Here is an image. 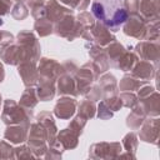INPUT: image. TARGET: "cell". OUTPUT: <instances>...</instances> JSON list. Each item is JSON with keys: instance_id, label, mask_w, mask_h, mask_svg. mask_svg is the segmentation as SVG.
Here are the masks:
<instances>
[{"instance_id": "cell-43", "label": "cell", "mask_w": 160, "mask_h": 160, "mask_svg": "<svg viewBox=\"0 0 160 160\" xmlns=\"http://www.w3.org/2000/svg\"><path fill=\"white\" fill-rule=\"evenodd\" d=\"M119 98H120V100L122 102V106H125L128 109H132L138 104V98L131 91H121Z\"/></svg>"}, {"instance_id": "cell-30", "label": "cell", "mask_w": 160, "mask_h": 160, "mask_svg": "<svg viewBox=\"0 0 160 160\" xmlns=\"http://www.w3.org/2000/svg\"><path fill=\"white\" fill-rule=\"evenodd\" d=\"M38 102H39V99H38V96H36V90H35L32 86L26 88V89L24 90V92H22L21 96H20V101H19V104H20L22 108L30 109V110H32V109L38 105Z\"/></svg>"}, {"instance_id": "cell-33", "label": "cell", "mask_w": 160, "mask_h": 160, "mask_svg": "<svg viewBox=\"0 0 160 160\" xmlns=\"http://www.w3.org/2000/svg\"><path fill=\"white\" fill-rule=\"evenodd\" d=\"M76 111H78V115L82 116L86 120H90L96 114V104L94 101H91V100L85 99V100H82V101H80L78 104Z\"/></svg>"}, {"instance_id": "cell-26", "label": "cell", "mask_w": 160, "mask_h": 160, "mask_svg": "<svg viewBox=\"0 0 160 160\" xmlns=\"http://www.w3.org/2000/svg\"><path fill=\"white\" fill-rule=\"evenodd\" d=\"M79 138H80V135L76 134L74 130H71L69 126L58 131V134H56V140L61 144V146L65 150L75 149L79 144Z\"/></svg>"}, {"instance_id": "cell-53", "label": "cell", "mask_w": 160, "mask_h": 160, "mask_svg": "<svg viewBox=\"0 0 160 160\" xmlns=\"http://www.w3.org/2000/svg\"><path fill=\"white\" fill-rule=\"evenodd\" d=\"M1 25H4V21H2V19H0V26Z\"/></svg>"}, {"instance_id": "cell-16", "label": "cell", "mask_w": 160, "mask_h": 160, "mask_svg": "<svg viewBox=\"0 0 160 160\" xmlns=\"http://www.w3.org/2000/svg\"><path fill=\"white\" fill-rule=\"evenodd\" d=\"M138 15L146 22L160 20V0H139Z\"/></svg>"}, {"instance_id": "cell-2", "label": "cell", "mask_w": 160, "mask_h": 160, "mask_svg": "<svg viewBox=\"0 0 160 160\" xmlns=\"http://www.w3.org/2000/svg\"><path fill=\"white\" fill-rule=\"evenodd\" d=\"M1 120L5 125L30 124L32 120V110L22 108L12 99H6L2 105Z\"/></svg>"}, {"instance_id": "cell-22", "label": "cell", "mask_w": 160, "mask_h": 160, "mask_svg": "<svg viewBox=\"0 0 160 160\" xmlns=\"http://www.w3.org/2000/svg\"><path fill=\"white\" fill-rule=\"evenodd\" d=\"M35 121H38L40 125H42L48 134V145H51L56 141V134H58V126L55 124L54 116L50 111H41L38 114Z\"/></svg>"}, {"instance_id": "cell-18", "label": "cell", "mask_w": 160, "mask_h": 160, "mask_svg": "<svg viewBox=\"0 0 160 160\" xmlns=\"http://www.w3.org/2000/svg\"><path fill=\"white\" fill-rule=\"evenodd\" d=\"M18 74L20 75L21 81L26 88L35 86L39 79L38 64L32 61H22L18 65Z\"/></svg>"}, {"instance_id": "cell-34", "label": "cell", "mask_w": 160, "mask_h": 160, "mask_svg": "<svg viewBox=\"0 0 160 160\" xmlns=\"http://www.w3.org/2000/svg\"><path fill=\"white\" fill-rule=\"evenodd\" d=\"M121 146H122L124 151L130 152L132 155H136V150H138V146H139V138H138V135L134 131L128 132L122 138V140H121Z\"/></svg>"}, {"instance_id": "cell-20", "label": "cell", "mask_w": 160, "mask_h": 160, "mask_svg": "<svg viewBox=\"0 0 160 160\" xmlns=\"http://www.w3.org/2000/svg\"><path fill=\"white\" fill-rule=\"evenodd\" d=\"M35 86H36L35 88L36 96L40 101H50L56 95V81L55 80L39 76Z\"/></svg>"}, {"instance_id": "cell-7", "label": "cell", "mask_w": 160, "mask_h": 160, "mask_svg": "<svg viewBox=\"0 0 160 160\" xmlns=\"http://www.w3.org/2000/svg\"><path fill=\"white\" fill-rule=\"evenodd\" d=\"M81 38H84L89 42H94L101 48H105L106 45H109L110 42L116 40L115 35L99 21H95V24L91 28L86 29L82 32Z\"/></svg>"}, {"instance_id": "cell-42", "label": "cell", "mask_w": 160, "mask_h": 160, "mask_svg": "<svg viewBox=\"0 0 160 160\" xmlns=\"http://www.w3.org/2000/svg\"><path fill=\"white\" fill-rule=\"evenodd\" d=\"M14 159H35V156L28 145L19 144V146L14 148Z\"/></svg>"}, {"instance_id": "cell-37", "label": "cell", "mask_w": 160, "mask_h": 160, "mask_svg": "<svg viewBox=\"0 0 160 160\" xmlns=\"http://www.w3.org/2000/svg\"><path fill=\"white\" fill-rule=\"evenodd\" d=\"M64 151H65V149L56 140L54 144L48 145V150H46V152L44 155V159H46V160H58V159H61Z\"/></svg>"}, {"instance_id": "cell-3", "label": "cell", "mask_w": 160, "mask_h": 160, "mask_svg": "<svg viewBox=\"0 0 160 160\" xmlns=\"http://www.w3.org/2000/svg\"><path fill=\"white\" fill-rule=\"evenodd\" d=\"M100 71L96 68V65L92 61H88L82 64L80 68L76 69L74 72V80L76 86V92L79 95H85L86 91L90 89V86L94 84L95 80L100 76Z\"/></svg>"}, {"instance_id": "cell-4", "label": "cell", "mask_w": 160, "mask_h": 160, "mask_svg": "<svg viewBox=\"0 0 160 160\" xmlns=\"http://www.w3.org/2000/svg\"><path fill=\"white\" fill-rule=\"evenodd\" d=\"M26 142H28L26 145L32 151L35 159L44 158L48 150V134H46L45 128L40 125L38 121L30 122Z\"/></svg>"}, {"instance_id": "cell-13", "label": "cell", "mask_w": 160, "mask_h": 160, "mask_svg": "<svg viewBox=\"0 0 160 160\" xmlns=\"http://www.w3.org/2000/svg\"><path fill=\"white\" fill-rule=\"evenodd\" d=\"M38 72L40 78H46L56 81L58 78L64 74V68L62 64L58 62L55 59L40 58V60L38 61Z\"/></svg>"}, {"instance_id": "cell-38", "label": "cell", "mask_w": 160, "mask_h": 160, "mask_svg": "<svg viewBox=\"0 0 160 160\" xmlns=\"http://www.w3.org/2000/svg\"><path fill=\"white\" fill-rule=\"evenodd\" d=\"M11 16L18 21H21V20L26 19L29 16V9H28L26 4L25 2H16L15 5H12Z\"/></svg>"}, {"instance_id": "cell-17", "label": "cell", "mask_w": 160, "mask_h": 160, "mask_svg": "<svg viewBox=\"0 0 160 160\" xmlns=\"http://www.w3.org/2000/svg\"><path fill=\"white\" fill-rule=\"evenodd\" d=\"M85 48L88 49V54L91 59V61L96 65V68L99 69L100 74H104L109 70L110 68V64H109V60H108V56H106V52H105V49L94 44V42H88L85 45Z\"/></svg>"}, {"instance_id": "cell-32", "label": "cell", "mask_w": 160, "mask_h": 160, "mask_svg": "<svg viewBox=\"0 0 160 160\" xmlns=\"http://www.w3.org/2000/svg\"><path fill=\"white\" fill-rule=\"evenodd\" d=\"M139 60V58H138V55L135 54V52H132V51H125L124 54H122V56L119 59V61H118V64H116V69H120L121 71H124V72H129L131 69H132V66L135 65V62Z\"/></svg>"}, {"instance_id": "cell-8", "label": "cell", "mask_w": 160, "mask_h": 160, "mask_svg": "<svg viewBox=\"0 0 160 160\" xmlns=\"http://www.w3.org/2000/svg\"><path fill=\"white\" fill-rule=\"evenodd\" d=\"M122 151L121 142L119 141H100L95 142L89 148V158L90 159H118L119 154Z\"/></svg>"}, {"instance_id": "cell-31", "label": "cell", "mask_w": 160, "mask_h": 160, "mask_svg": "<svg viewBox=\"0 0 160 160\" xmlns=\"http://www.w3.org/2000/svg\"><path fill=\"white\" fill-rule=\"evenodd\" d=\"M46 1L45 0H26V6L30 10L31 16L36 19L46 18Z\"/></svg>"}, {"instance_id": "cell-40", "label": "cell", "mask_w": 160, "mask_h": 160, "mask_svg": "<svg viewBox=\"0 0 160 160\" xmlns=\"http://www.w3.org/2000/svg\"><path fill=\"white\" fill-rule=\"evenodd\" d=\"M84 96H85V99L91 100V101H94V102L100 101V100L104 99V94H102V90H101V88L99 86V84H92Z\"/></svg>"}, {"instance_id": "cell-29", "label": "cell", "mask_w": 160, "mask_h": 160, "mask_svg": "<svg viewBox=\"0 0 160 160\" xmlns=\"http://www.w3.org/2000/svg\"><path fill=\"white\" fill-rule=\"evenodd\" d=\"M145 84H148V81L139 80L138 78H135L131 74H125L121 78L120 82L118 84V89H119V91H131V92H134L140 86H142Z\"/></svg>"}, {"instance_id": "cell-6", "label": "cell", "mask_w": 160, "mask_h": 160, "mask_svg": "<svg viewBox=\"0 0 160 160\" xmlns=\"http://www.w3.org/2000/svg\"><path fill=\"white\" fill-rule=\"evenodd\" d=\"M15 41L22 48L25 54V61L36 62L41 58V48L36 35L30 30H21L15 38Z\"/></svg>"}, {"instance_id": "cell-49", "label": "cell", "mask_w": 160, "mask_h": 160, "mask_svg": "<svg viewBox=\"0 0 160 160\" xmlns=\"http://www.w3.org/2000/svg\"><path fill=\"white\" fill-rule=\"evenodd\" d=\"M14 41H15V36L11 32L5 31V30H0V46L14 42Z\"/></svg>"}, {"instance_id": "cell-47", "label": "cell", "mask_w": 160, "mask_h": 160, "mask_svg": "<svg viewBox=\"0 0 160 160\" xmlns=\"http://www.w3.org/2000/svg\"><path fill=\"white\" fill-rule=\"evenodd\" d=\"M124 9L126 10L128 15H135L138 14V6H139V0H122Z\"/></svg>"}, {"instance_id": "cell-23", "label": "cell", "mask_w": 160, "mask_h": 160, "mask_svg": "<svg viewBox=\"0 0 160 160\" xmlns=\"http://www.w3.org/2000/svg\"><path fill=\"white\" fill-rule=\"evenodd\" d=\"M56 94L59 96H72L76 98V86H75V80L74 75L64 72L60 75L56 80Z\"/></svg>"}, {"instance_id": "cell-45", "label": "cell", "mask_w": 160, "mask_h": 160, "mask_svg": "<svg viewBox=\"0 0 160 160\" xmlns=\"http://www.w3.org/2000/svg\"><path fill=\"white\" fill-rule=\"evenodd\" d=\"M102 100H104V102L106 104V106H108L112 112L119 111V110L122 108V102H121V100H120L119 95L108 96V98H104Z\"/></svg>"}, {"instance_id": "cell-54", "label": "cell", "mask_w": 160, "mask_h": 160, "mask_svg": "<svg viewBox=\"0 0 160 160\" xmlns=\"http://www.w3.org/2000/svg\"><path fill=\"white\" fill-rule=\"evenodd\" d=\"M1 100H2V99H1V94H0V108H1Z\"/></svg>"}, {"instance_id": "cell-10", "label": "cell", "mask_w": 160, "mask_h": 160, "mask_svg": "<svg viewBox=\"0 0 160 160\" xmlns=\"http://www.w3.org/2000/svg\"><path fill=\"white\" fill-rule=\"evenodd\" d=\"M135 54L141 60L150 61L155 66H158L160 60V44L159 41L141 40L135 45Z\"/></svg>"}, {"instance_id": "cell-9", "label": "cell", "mask_w": 160, "mask_h": 160, "mask_svg": "<svg viewBox=\"0 0 160 160\" xmlns=\"http://www.w3.org/2000/svg\"><path fill=\"white\" fill-rule=\"evenodd\" d=\"M159 130H160V120H159V118L158 116H154V118L148 116L144 120L142 125L139 128L138 138L144 142L158 145Z\"/></svg>"}, {"instance_id": "cell-19", "label": "cell", "mask_w": 160, "mask_h": 160, "mask_svg": "<svg viewBox=\"0 0 160 160\" xmlns=\"http://www.w3.org/2000/svg\"><path fill=\"white\" fill-rule=\"evenodd\" d=\"M30 124H16V125H6L4 131V138L10 144H24L28 139Z\"/></svg>"}, {"instance_id": "cell-27", "label": "cell", "mask_w": 160, "mask_h": 160, "mask_svg": "<svg viewBox=\"0 0 160 160\" xmlns=\"http://www.w3.org/2000/svg\"><path fill=\"white\" fill-rule=\"evenodd\" d=\"M105 52H106V56H108V60H109V64L110 66L112 68H116V64L119 61V59L122 56V54L126 51L125 46L122 44H120L119 41H112L110 42L109 45H106L105 48Z\"/></svg>"}, {"instance_id": "cell-48", "label": "cell", "mask_w": 160, "mask_h": 160, "mask_svg": "<svg viewBox=\"0 0 160 160\" xmlns=\"http://www.w3.org/2000/svg\"><path fill=\"white\" fill-rule=\"evenodd\" d=\"M12 8V0H0V19L10 12Z\"/></svg>"}, {"instance_id": "cell-28", "label": "cell", "mask_w": 160, "mask_h": 160, "mask_svg": "<svg viewBox=\"0 0 160 160\" xmlns=\"http://www.w3.org/2000/svg\"><path fill=\"white\" fill-rule=\"evenodd\" d=\"M130 114L126 116V126L130 130H139V128L142 125L144 120L146 119V115L141 110V108L136 104L132 109H130Z\"/></svg>"}, {"instance_id": "cell-50", "label": "cell", "mask_w": 160, "mask_h": 160, "mask_svg": "<svg viewBox=\"0 0 160 160\" xmlns=\"http://www.w3.org/2000/svg\"><path fill=\"white\" fill-rule=\"evenodd\" d=\"M62 68H64V72L74 75V72L78 69V65H76V62L74 60H66L65 62H62Z\"/></svg>"}, {"instance_id": "cell-51", "label": "cell", "mask_w": 160, "mask_h": 160, "mask_svg": "<svg viewBox=\"0 0 160 160\" xmlns=\"http://www.w3.org/2000/svg\"><path fill=\"white\" fill-rule=\"evenodd\" d=\"M4 79H5V69H4L2 62L0 61V84L4 81Z\"/></svg>"}, {"instance_id": "cell-25", "label": "cell", "mask_w": 160, "mask_h": 160, "mask_svg": "<svg viewBox=\"0 0 160 160\" xmlns=\"http://www.w3.org/2000/svg\"><path fill=\"white\" fill-rule=\"evenodd\" d=\"M99 86L101 88L102 90V94H104V98H108V96H114V95H118L119 94V89H118V80L116 78L110 74V72H104L101 74L99 78Z\"/></svg>"}, {"instance_id": "cell-44", "label": "cell", "mask_w": 160, "mask_h": 160, "mask_svg": "<svg viewBox=\"0 0 160 160\" xmlns=\"http://www.w3.org/2000/svg\"><path fill=\"white\" fill-rule=\"evenodd\" d=\"M100 120H109L114 116V112L106 106L104 100H100L99 105L96 106V114H95Z\"/></svg>"}, {"instance_id": "cell-1", "label": "cell", "mask_w": 160, "mask_h": 160, "mask_svg": "<svg viewBox=\"0 0 160 160\" xmlns=\"http://www.w3.org/2000/svg\"><path fill=\"white\" fill-rule=\"evenodd\" d=\"M90 12L111 32H116L129 16L122 0H92Z\"/></svg>"}, {"instance_id": "cell-39", "label": "cell", "mask_w": 160, "mask_h": 160, "mask_svg": "<svg viewBox=\"0 0 160 160\" xmlns=\"http://www.w3.org/2000/svg\"><path fill=\"white\" fill-rule=\"evenodd\" d=\"M75 18H76V21H78L85 30L89 29V28H91V26L95 24V21H96V19L94 18V15H92L91 12L86 11V10L80 11Z\"/></svg>"}, {"instance_id": "cell-36", "label": "cell", "mask_w": 160, "mask_h": 160, "mask_svg": "<svg viewBox=\"0 0 160 160\" xmlns=\"http://www.w3.org/2000/svg\"><path fill=\"white\" fill-rule=\"evenodd\" d=\"M159 38H160V20L148 22L144 40H146V41H159Z\"/></svg>"}, {"instance_id": "cell-12", "label": "cell", "mask_w": 160, "mask_h": 160, "mask_svg": "<svg viewBox=\"0 0 160 160\" xmlns=\"http://www.w3.org/2000/svg\"><path fill=\"white\" fill-rule=\"evenodd\" d=\"M0 60H2L4 64L18 66L20 62L25 61V54L22 48L14 41L0 46Z\"/></svg>"}, {"instance_id": "cell-52", "label": "cell", "mask_w": 160, "mask_h": 160, "mask_svg": "<svg viewBox=\"0 0 160 160\" xmlns=\"http://www.w3.org/2000/svg\"><path fill=\"white\" fill-rule=\"evenodd\" d=\"M15 2H26V0H12Z\"/></svg>"}, {"instance_id": "cell-14", "label": "cell", "mask_w": 160, "mask_h": 160, "mask_svg": "<svg viewBox=\"0 0 160 160\" xmlns=\"http://www.w3.org/2000/svg\"><path fill=\"white\" fill-rule=\"evenodd\" d=\"M78 101L72 96H60L54 106V115L61 120L71 119L76 112Z\"/></svg>"}, {"instance_id": "cell-21", "label": "cell", "mask_w": 160, "mask_h": 160, "mask_svg": "<svg viewBox=\"0 0 160 160\" xmlns=\"http://www.w3.org/2000/svg\"><path fill=\"white\" fill-rule=\"evenodd\" d=\"M156 72H158V66H155L152 62L145 61V60H138L135 62V65L132 66V69L130 70L131 75H134L139 80H144V81H150L156 75Z\"/></svg>"}, {"instance_id": "cell-5", "label": "cell", "mask_w": 160, "mask_h": 160, "mask_svg": "<svg viewBox=\"0 0 160 160\" xmlns=\"http://www.w3.org/2000/svg\"><path fill=\"white\" fill-rule=\"evenodd\" d=\"M84 31L85 29L76 21L74 14L65 15L52 24V32L60 38L66 39L68 41H74L76 38H80Z\"/></svg>"}, {"instance_id": "cell-24", "label": "cell", "mask_w": 160, "mask_h": 160, "mask_svg": "<svg viewBox=\"0 0 160 160\" xmlns=\"http://www.w3.org/2000/svg\"><path fill=\"white\" fill-rule=\"evenodd\" d=\"M46 19L50 20L52 24L60 20L62 16L74 14V10L60 4L58 0H48L46 1Z\"/></svg>"}, {"instance_id": "cell-46", "label": "cell", "mask_w": 160, "mask_h": 160, "mask_svg": "<svg viewBox=\"0 0 160 160\" xmlns=\"http://www.w3.org/2000/svg\"><path fill=\"white\" fill-rule=\"evenodd\" d=\"M0 159H14V148L5 140H0Z\"/></svg>"}, {"instance_id": "cell-15", "label": "cell", "mask_w": 160, "mask_h": 160, "mask_svg": "<svg viewBox=\"0 0 160 160\" xmlns=\"http://www.w3.org/2000/svg\"><path fill=\"white\" fill-rule=\"evenodd\" d=\"M138 105L141 108V110L144 111L146 118L148 116H150V118L159 116L160 115V94H159V91L155 90L146 96L138 98Z\"/></svg>"}, {"instance_id": "cell-11", "label": "cell", "mask_w": 160, "mask_h": 160, "mask_svg": "<svg viewBox=\"0 0 160 160\" xmlns=\"http://www.w3.org/2000/svg\"><path fill=\"white\" fill-rule=\"evenodd\" d=\"M146 25H148V22L138 14L129 15L128 19L125 20V22L122 24V32L126 36H130V38H134L138 40H144Z\"/></svg>"}, {"instance_id": "cell-35", "label": "cell", "mask_w": 160, "mask_h": 160, "mask_svg": "<svg viewBox=\"0 0 160 160\" xmlns=\"http://www.w3.org/2000/svg\"><path fill=\"white\" fill-rule=\"evenodd\" d=\"M34 30L40 38L49 36L50 34H52V22L46 18L36 19L34 22Z\"/></svg>"}, {"instance_id": "cell-41", "label": "cell", "mask_w": 160, "mask_h": 160, "mask_svg": "<svg viewBox=\"0 0 160 160\" xmlns=\"http://www.w3.org/2000/svg\"><path fill=\"white\" fill-rule=\"evenodd\" d=\"M86 122H88V120H86V119H84L82 116H80V115H78V114H76L75 116H72L71 121L69 122V128H70L71 130H74L76 134L81 135V134H82V131H84V128H85Z\"/></svg>"}]
</instances>
